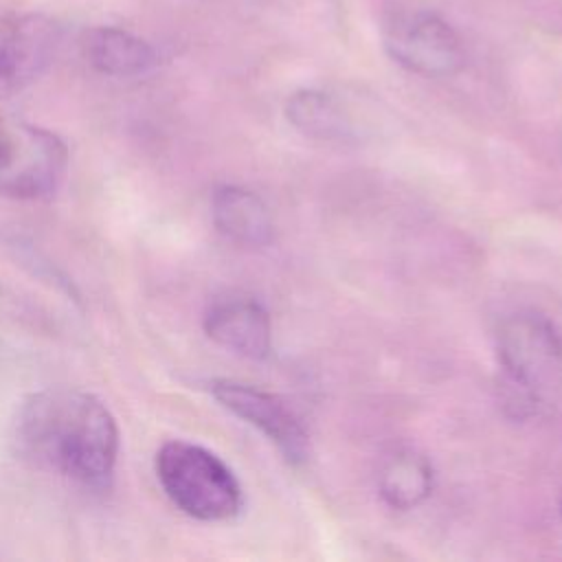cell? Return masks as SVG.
I'll return each instance as SVG.
<instances>
[{"label": "cell", "mask_w": 562, "mask_h": 562, "mask_svg": "<svg viewBox=\"0 0 562 562\" xmlns=\"http://www.w3.org/2000/svg\"><path fill=\"white\" fill-rule=\"evenodd\" d=\"M156 476L167 498L195 520H231L244 505L233 470L215 452L191 441L162 443L156 452Z\"/></svg>", "instance_id": "7a4b0ae2"}, {"label": "cell", "mask_w": 562, "mask_h": 562, "mask_svg": "<svg viewBox=\"0 0 562 562\" xmlns=\"http://www.w3.org/2000/svg\"><path fill=\"white\" fill-rule=\"evenodd\" d=\"M68 167V147L50 130L0 114V195L11 200L50 198Z\"/></svg>", "instance_id": "277c9868"}, {"label": "cell", "mask_w": 562, "mask_h": 562, "mask_svg": "<svg viewBox=\"0 0 562 562\" xmlns=\"http://www.w3.org/2000/svg\"><path fill=\"white\" fill-rule=\"evenodd\" d=\"M384 48L402 68L424 77H450L465 64L457 31L428 11L395 18L384 29Z\"/></svg>", "instance_id": "5b68a950"}, {"label": "cell", "mask_w": 562, "mask_h": 562, "mask_svg": "<svg viewBox=\"0 0 562 562\" xmlns=\"http://www.w3.org/2000/svg\"><path fill=\"white\" fill-rule=\"evenodd\" d=\"M382 498L395 509H413L432 492V468L426 457L402 450L389 457L378 474Z\"/></svg>", "instance_id": "7c38bea8"}, {"label": "cell", "mask_w": 562, "mask_h": 562, "mask_svg": "<svg viewBox=\"0 0 562 562\" xmlns=\"http://www.w3.org/2000/svg\"><path fill=\"white\" fill-rule=\"evenodd\" d=\"M61 31L44 13L0 15V101L22 92L53 64Z\"/></svg>", "instance_id": "8992f818"}, {"label": "cell", "mask_w": 562, "mask_h": 562, "mask_svg": "<svg viewBox=\"0 0 562 562\" xmlns=\"http://www.w3.org/2000/svg\"><path fill=\"white\" fill-rule=\"evenodd\" d=\"M209 391L226 411L266 435L290 463L310 457V437L279 395L235 380H213Z\"/></svg>", "instance_id": "52a82bcc"}, {"label": "cell", "mask_w": 562, "mask_h": 562, "mask_svg": "<svg viewBox=\"0 0 562 562\" xmlns=\"http://www.w3.org/2000/svg\"><path fill=\"white\" fill-rule=\"evenodd\" d=\"M285 114L294 127L316 138H347L353 130L349 108L323 90H301L288 99Z\"/></svg>", "instance_id": "8fae6325"}, {"label": "cell", "mask_w": 562, "mask_h": 562, "mask_svg": "<svg viewBox=\"0 0 562 562\" xmlns=\"http://www.w3.org/2000/svg\"><path fill=\"white\" fill-rule=\"evenodd\" d=\"M15 441L37 468L81 487L110 485L119 457V426L110 408L75 386L29 395L18 413Z\"/></svg>", "instance_id": "6da1fadb"}, {"label": "cell", "mask_w": 562, "mask_h": 562, "mask_svg": "<svg viewBox=\"0 0 562 562\" xmlns=\"http://www.w3.org/2000/svg\"><path fill=\"white\" fill-rule=\"evenodd\" d=\"M496 351L514 406L536 411L560 386L562 338L547 316L536 312L507 316L496 334Z\"/></svg>", "instance_id": "3957f363"}, {"label": "cell", "mask_w": 562, "mask_h": 562, "mask_svg": "<svg viewBox=\"0 0 562 562\" xmlns=\"http://www.w3.org/2000/svg\"><path fill=\"white\" fill-rule=\"evenodd\" d=\"M83 57L97 72L110 77L145 75L158 64V55L149 42L116 26L88 31L83 37Z\"/></svg>", "instance_id": "30bf717a"}, {"label": "cell", "mask_w": 562, "mask_h": 562, "mask_svg": "<svg viewBox=\"0 0 562 562\" xmlns=\"http://www.w3.org/2000/svg\"><path fill=\"white\" fill-rule=\"evenodd\" d=\"M204 331L220 347L250 360H263L272 347L270 316L250 296L215 299L204 312Z\"/></svg>", "instance_id": "ba28073f"}, {"label": "cell", "mask_w": 562, "mask_h": 562, "mask_svg": "<svg viewBox=\"0 0 562 562\" xmlns=\"http://www.w3.org/2000/svg\"><path fill=\"white\" fill-rule=\"evenodd\" d=\"M215 228L241 246H266L272 239V217L263 200L235 184L215 189L211 200Z\"/></svg>", "instance_id": "9c48e42d"}]
</instances>
